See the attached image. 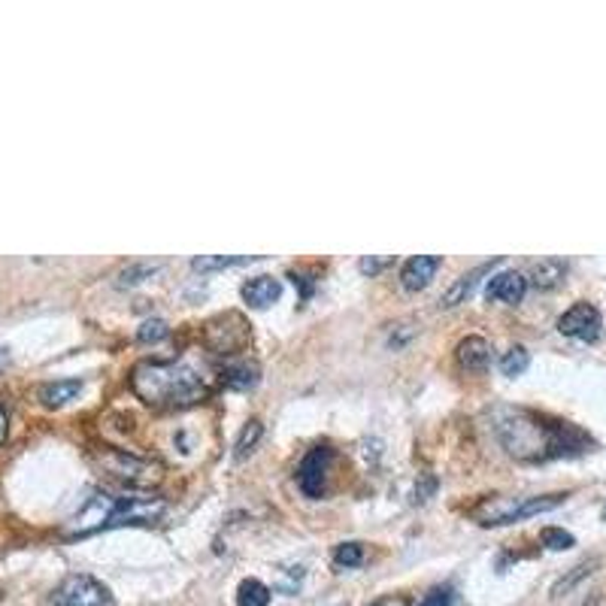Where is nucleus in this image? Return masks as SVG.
Here are the masks:
<instances>
[{
	"label": "nucleus",
	"mask_w": 606,
	"mask_h": 606,
	"mask_svg": "<svg viewBox=\"0 0 606 606\" xmlns=\"http://www.w3.org/2000/svg\"><path fill=\"white\" fill-rule=\"evenodd\" d=\"M494 430L503 449L519 461H549L558 455L579 452L588 439L583 430L564 421H549L528 410H497Z\"/></svg>",
	"instance_id": "nucleus-1"
},
{
	"label": "nucleus",
	"mask_w": 606,
	"mask_h": 606,
	"mask_svg": "<svg viewBox=\"0 0 606 606\" xmlns=\"http://www.w3.org/2000/svg\"><path fill=\"white\" fill-rule=\"evenodd\" d=\"M131 388L158 410H182L210 394V376L188 361H143L131 373Z\"/></svg>",
	"instance_id": "nucleus-2"
},
{
	"label": "nucleus",
	"mask_w": 606,
	"mask_h": 606,
	"mask_svg": "<svg viewBox=\"0 0 606 606\" xmlns=\"http://www.w3.org/2000/svg\"><path fill=\"white\" fill-rule=\"evenodd\" d=\"M95 461L106 476L119 479V483H124V485L149 488V485L161 483V476H164L161 464H155L149 458H137V455L122 452V449H106V446L95 452Z\"/></svg>",
	"instance_id": "nucleus-3"
},
{
	"label": "nucleus",
	"mask_w": 606,
	"mask_h": 606,
	"mask_svg": "<svg viewBox=\"0 0 606 606\" xmlns=\"http://www.w3.org/2000/svg\"><path fill=\"white\" fill-rule=\"evenodd\" d=\"M110 601V588L97 583L95 576H88V573H73L52 594L55 606H106Z\"/></svg>",
	"instance_id": "nucleus-4"
},
{
	"label": "nucleus",
	"mask_w": 606,
	"mask_h": 606,
	"mask_svg": "<svg viewBox=\"0 0 606 606\" xmlns=\"http://www.w3.org/2000/svg\"><path fill=\"white\" fill-rule=\"evenodd\" d=\"M249 337H252L249 334V325L243 321V315L237 312L219 315V319H213L210 325H206V343L219 355H234L240 348H246Z\"/></svg>",
	"instance_id": "nucleus-5"
},
{
	"label": "nucleus",
	"mask_w": 606,
	"mask_h": 606,
	"mask_svg": "<svg viewBox=\"0 0 606 606\" xmlns=\"http://www.w3.org/2000/svg\"><path fill=\"white\" fill-rule=\"evenodd\" d=\"M167 512V501L164 497H119L115 512L106 528H124V525H152Z\"/></svg>",
	"instance_id": "nucleus-6"
},
{
	"label": "nucleus",
	"mask_w": 606,
	"mask_h": 606,
	"mask_svg": "<svg viewBox=\"0 0 606 606\" xmlns=\"http://www.w3.org/2000/svg\"><path fill=\"white\" fill-rule=\"evenodd\" d=\"M601 328H603V319H601V312H597V306H592V303H573L558 319L561 334L573 337V339H583V343H594V339L601 337Z\"/></svg>",
	"instance_id": "nucleus-7"
},
{
	"label": "nucleus",
	"mask_w": 606,
	"mask_h": 606,
	"mask_svg": "<svg viewBox=\"0 0 606 606\" xmlns=\"http://www.w3.org/2000/svg\"><path fill=\"white\" fill-rule=\"evenodd\" d=\"M115 503H119V497H113V494H95L77 512V516L70 519L68 534L70 537H86V534H91V530L106 528V525H110V519H113V512H115Z\"/></svg>",
	"instance_id": "nucleus-8"
},
{
	"label": "nucleus",
	"mask_w": 606,
	"mask_h": 606,
	"mask_svg": "<svg viewBox=\"0 0 606 606\" xmlns=\"http://www.w3.org/2000/svg\"><path fill=\"white\" fill-rule=\"evenodd\" d=\"M330 449L328 446H319L301 461V470H297V483H301V492L306 497H321L325 492V473H328Z\"/></svg>",
	"instance_id": "nucleus-9"
},
{
	"label": "nucleus",
	"mask_w": 606,
	"mask_h": 606,
	"mask_svg": "<svg viewBox=\"0 0 606 606\" xmlns=\"http://www.w3.org/2000/svg\"><path fill=\"white\" fill-rule=\"evenodd\" d=\"M519 497H485L479 506H473L470 516L479 521V525L492 528V525H512L519 521V510H521Z\"/></svg>",
	"instance_id": "nucleus-10"
},
{
	"label": "nucleus",
	"mask_w": 606,
	"mask_h": 606,
	"mask_svg": "<svg viewBox=\"0 0 606 606\" xmlns=\"http://www.w3.org/2000/svg\"><path fill=\"white\" fill-rule=\"evenodd\" d=\"M528 292V279L521 276L519 270H503L492 276L488 282V301H501V303H519Z\"/></svg>",
	"instance_id": "nucleus-11"
},
{
	"label": "nucleus",
	"mask_w": 606,
	"mask_h": 606,
	"mask_svg": "<svg viewBox=\"0 0 606 606\" xmlns=\"http://www.w3.org/2000/svg\"><path fill=\"white\" fill-rule=\"evenodd\" d=\"M437 270H439L437 255H416V258H410L403 264L401 285L406 288V292H421V288H428V282L434 279Z\"/></svg>",
	"instance_id": "nucleus-12"
},
{
	"label": "nucleus",
	"mask_w": 606,
	"mask_h": 606,
	"mask_svg": "<svg viewBox=\"0 0 606 606\" xmlns=\"http://www.w3.org/2000/svg\"><path fill=\"white\" fill-rule=\"evenodd\" d=\"M455 355H458V364L467 373H485L488 364H492V346H488L483 337L461 339L458 348H455Z\"/></svg>",
	"instance_id": "nucleus-13"
},
{
	"label": "nucleus",
	"mask_w": 606,
	"mask_h": 606,
	"mask_svg": "<svg viewBox=\"0 0 606 606\" xmlns=\"http://www.w3.org/2000/svg\"><path fill=\"white\" fill-rule=\"evenodd\" d=\"M279 294H282V282L273 279V276H255L243 285V301L249 306H258V310L276 303Z\"/></svg>",
	"instance_id": "nucleus-14"
},
{
	"label": "nucleus",
	"mask_w": 606,
	"mask_h": 606,
	"mask_svg": "<svg viewBox=\"0 0 606 606\" xmlns=\"http://www.w3.org/2000/svg\"><path fill=\"white\" fill-rule=\"evenodd\" d=\"M497 261H492V264H479L476 270H470V273H464V276L455 282V285L449 288V292L443 294V301H439V306L443 310H452V306H458V303H464L467 297L473 294V288H476V282L485 276V273H492V267H494Z\"/></svg>",
	"instance_id": "nucleus-15"
},
{
	"label": "nucleus",
	"mask_w": 606,
	"mask_h": 606,
	"mask_svg": "<svg viewBox=\"0 0 606 606\" xmlns=\"http://www.w3.org/2000/svg\"><path fill=\"white\" fill-rule=\"evenodd\" d=\"M82 392V382L79 379H58V382H49L37 392L40 403L49 406V410H58V406L77 401V394Z\"/></svg>",
	"instance_id": "nucleus-16"
},
{
	"label": "nucleus",
	"mask_w": 606,
	"mask_h": 606,
	"mask_svg": "<svg viewBox=\"0 0 606 606\" xmlns=\"http://www.w3.org/2000/svg\"><path fill=\"white\" fill-rule=\"evenodd\" d=\"M261 379V370L258 364L252 361H237V364H228L225 370H222V382H225L228 388H237V392H249V388H255Z\"/></svg>",
	"instance_id": "nucleus-17"
},
{
	"label": "nucleus",
	"mask_w": 606,
	"mask_h": 606,
	"mask_svg": "<svg viewBox=\"0 0 606 606\" xmlns=\"http://www.w3.org/2000/svg\"><path fill=\"white\" fill-rule=\"evenodd\" d=\"M564 276H567V264L558 261V258H543L539 264H534V270H530V282L539 288V292H552V288H558Z\"/></svg>",
	"instance_id": "nucleus-18"
},
{
	"label": "nucleus",
	"mask_w": 606,
	"mask_h": 606,
	"mask_svg": "<svg viewBox=\"0 0 606 606\" xmlns=\"http://www.w3.org/2000/svg\"><path fill=\"white\" fill-rule=\"evenodd\" d=\"M601 567V558H585L583 564H576V567H573L567 576H561L558 583L552 585V592H549V597L552 601H558V597H564V594H570L573 588H576L579 583H583V579H588L592 576V573Z\"/></svg>",
	"instance_id": "nucleus-19"
},
{
	"label": "nucleus",
	"mask_w": 606,
	"mask_h": 606,
	"mask_svg": "<svg viewBox=\"0 0 606 606\" xmlns=\"http://www.w3.org/2000/svg\"><path fill=\"white\" fill-rule=\"evenodd\" d=\"M255 261L252 255H201V258L191 261V267L197 273H213V270H228V267H240V264Z\"/></svg>",
	"instance_id": "nucleus-20"
},
{
	"label": "nucleus",
	"mask_w": 606,
	"mask_h": 606,
	"mask_svg": "<svg viewBox=\"0 0 606 606\" xmlns=\"http://www.w3.org/2000/svg\"><path fill=\"white\" fill-rule=\"evenodd\" d=\"M237 603L240 606H267L270 603V588L258 583V579H243L237 588Z\"/></svg>",
	"instance_id": "nucleus-21"
},
{
	"label": "nucleus",
	"mask_w": 606,
	"mask_h": 606,
	"mask_svg": "<svg viewBox=\"0 0 606 606\" xmlns=\"http://www.w3.org/2000/svg\"><path fill=\"white\" fill-rule=\"evenodd\" d=\"M530 367V355L525 346H512L510 352L501 358V373L503 376H521Z\"/></svg>",
	"instance_id": "nucleus-22"
},
{
	"label": "nucleus",
	"mask_w": 606,
	"mask_h": 606,
	"mask_svg": "<svg viewBox=\"0 0 606 606\" xmlns=\"http://www.w3.org/2000/svg\"><path fill=\"white\" fill-rule=\"evenodd\" d=\"M261 434H264V425L261 421H249V425L243 428V434H240V439H237V446H234V458L237 461H243L246 455H252L255 452V446H258V439H261Z\"/></svg>",
	"instance_id": "nucleus-23"
},
{
	"label": "nucleus",
	"mask_w": 606,
	"mask_h": 606,
	"mask_svg": "<svg viewBox=\"0 0 606 606\" xmlns=\"http://www.w3.org/2000/svg\"><path fill=\"white\" fill-rule=\"evenodd\" d=\"M158 267L161 264H149V261H143V264H131V267H124L119 276H115V285L119 288H128V285H137V282H143V279H149L152 273H158Z\"/></svg>",
	"instance_id": "nucleus-24"
},
{
	"label": "nucleus",
	"mask_w": 606,
	"mask_h": 606,
	"mask_svg": "<svg viewBox=\"0 0 606 606\" xmlns=\"http://www.w3.org/2000/svg\"><path fill=\"white\" fill-rule=\"evenodd\" d=\"M539 539H543V546L552 552H564V549H573V546H576L573 534H567L564 528H546L543 534H539Z\"/></svg>",
	"instance_id": "nucleus-25"
},
{
	"label": "nucleus",
	"mask_w": 606,
	"mask_h": 606,
	"mask_svg": "<svg viewBox=\"0 0 606 606\" xmlns=\"http://www.w3.org/2000/svg\"><path fill=\"white\" fill-rule=\"evenodd\" d=\"M361 561H364V546L361 543H343V546H337L334 564H337L339 570H343V567H358Z\"/></svg>",
	"instance_id": "nucleus-26"
},
{
	"label": "nucleus",
	"mask_w": 606,
	"mask_h": 606,
	"mask_svg": "<svg viewBox=\"0 0 606 606\" xmlns=\"http://www.w3.org/2000/svg\"><path fill=\"white\" fill-rule=\"evenodd\" d=\"M170 334V328L164 325L161 319H152V321H143L140 325V330H137V337L143 339V343H158V339H164Z\"/></svg>",
	"instance_id": "nucleus-27"
},
{
	"label": "nucleus",
	"mask_w": 606,
	"mask_h": 606,
	"mask_svg": "<svg viewBox=\"0 0 606 606\" xmlns=\"http://www.w3.org/2000/svg\"><path fill=\"white\" fill-rule=\"evenodd\" d=\"M416 606H452V588H430V592L421 597Z\"/></svg>",
	"instance_id": "nucleus-28"
},
{
	"label": "nucleus",
	"mask_w": 606,
	"mask_h": 606,
	"mask_svg": "<svg viewBox=\"0 0 606 606\" xmlns=\"http://www.w3.org/2000/svg\"><path fill=\"white\" fill-rule=\"evenodd\" d=\"M388 264V258H364L361 261V273H379Z\"/></svg>",
	"instance_id": "nucleus-29"
},
{
	"label": "nucleus",
	"mask_w": 606,
	"mask_h": 606,
	"mask_svg": "<svg viewBox=\"0 0 606 606\" xmlns=\"http://www.w3.org/2000/svg\"><path fill=\"white\" fill-rule=\"evenodd\" d=\"M6 428H10V412H6V403L0 401V443L6 439Z\"/></svg>",
	"instance_id": "nucleus-30"
},
{
	"label": "nucleus",
	"mask_w": 606,
	"mask_h": 606,
	"mask_svg": "<svg viewBox=\"0 0 606 606\" xmlns=\"http://www.w3.org/2000/svg\"><path fill=\"white\" fill-rule=\"evenodd\" d=\"M373 606H406L403 597H382V601H376Z\"/></svg>",
	"instance_id": "nucleus-31"
},
{
	"label": "nucleus",
	"mask_w": 606,
	"mask_h": 606,
	"mask_svg": "<svg viewBox=\"0 0 606 606\" xmlns=\"http://www.w3.org/2000/svg\"><path fill=\"white\" fill-rule=\"evenodd\" d=\"M6 364H10V348H4V346H0V370H4Z\"/></svg>",
	"instance_id": "nucleus-32"
},
{
	"label": "nucleus",
	"mask_w": 606,
	"mask_h": 606,
	"mask_svg": "<svg viewBox=\"0 0 606 606\" xmlns=\"http://www.w3.org/2000/svg\"><path fill=\"white\" fill-rule=\"evenodd\" d=\"M597 603H601V597H592V601H588V603H583V606H597Z\"/></svg>",
	"instance_id": "nucleus-33"
},
{
	"label": "nucleus",
	"mask_w": 606,
	"mask_h": 606,
	"mask_svg": "<svg viewBox=\"0 0 606 606\" xmlns=\"http://www.w3.org/2000/svg\"><path fill=\"white\" fill-rule=\"evenodd\" d=\"M603 519H606V506H603Z\"/></svg>",
	"instance_id": "nucleus-34"
}]
</instances>
